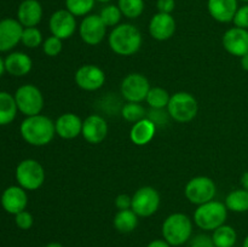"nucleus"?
Returning a JSON list of instances; mask_svg holds the SVG:
<instances>
[{"instance_id": "obj_1", "label": "nucleus", "mask_w": 248, "mask_h": 247, "mask_svg": "<svg viewBox=\"0 0 248 247\" xmlns=\"http://www.w3.org/2000/svg\"><path fill=\"white\" fill-rule=\"evenodd\" d=\"M19 132L28 144L34 147H44L55 137V121L41 114L27 116L19 126Z\"/></svg>"}, {"instance_id": "obj_2", "label": "nucleus", "mask_w": 248, "mask_h": 247, "mask_svg": "<svg viewBox=\"0 0 248 247\" xmlns=\"http://www.w3.org/2000/svg\"><path fill=\"white\" fill-rule=\"evenodd\" d=\"M109 47L120 56H132L142 46V34L131 23H121L114 27L108 36Z\"/></svg>"}, {"instance_id": "obj_3", "label": "nucleus", "mask_w": 248, "mask_h": 247, "mask_svg": "<svg viewBox=\"0 0 248 247\" xmlns=\"http://www.w3.org/2000/svg\"><path fill=\"white\" fill-rule=\"evenodd\" d=\"M162 236L171 246H182L191 239L193 222L184 213H172L162 223Z\"/></svg>"}, {"instance_id": "obj_4", "label": "nucleus", "mask_w": 248, "mask_h": 247, "mask_svg": "<svg viewBox=\"0 0 248 247\" xmlns=\"http://www.w3.org/2000/svg\"><path fill=\"white\" fill-rule=\"evenodd\" d=\"M228 218V208L220 201H208L198 206L194 212V223L200 229L212 232L225 223Z\"/></svg>"}, {"instance_id": "obj_5", "label": "nucleus", "mask_w": 248, "mask_h": 247, "mask_svg": "<svg viewBox=\"0 0 248 247\" xmlns=\"http://www.w3.org/2000/svg\"><path fill=\"white\" fill-rule=\"evenodd\" d=\"M199 111V103L195 97L189 92H176L170 98L167 113L177 123H189Z\"/></svg>"}, {"instance_id": "obj_6", "label": "nucleus", "mask_w": 248, "mask_h": 247, "mask_svg": "<svg viewBox=\"0 0 248 247\" xmlns=\"http://www.w3.org/2000/svg\"><path fill=\"white\" fill-rule=\"evenodd\" d=\"M16 181L26 190H36L45 182V170L38 160H22L16 167Z\"/></svg>"}, {"instance_id": "obj_7", "label": "nucleus", "mask_w": 248, "mask_h": 247, "mask_svg": "<svg viewBox=\"0 0 248 247\" xmlns=\"http://www.w3.org/2000/svg\"><path fill=\"white\" fill-rule=\"evenodd\" d=\"M17 108L23 115L33 116L41 113L44 108V96L33 84L22 85L14 94Z\"/></svg>"}, {"instance_id": "obj_8", "label": "nucleus", "mask_w": 248, "mask_h": 247, "mask_svg": "<svg viewBox=\"0 0 248 247\" xmlns=\"http://www.w3.org/2000/svg\"><path fill=\"white\" fill-rule=\"evenodd\" d=\"M217 188L212 178L206 176H198L191 178L186 183L184 194L188 201L193 205H202V203L212 201L215 199Z\"/></svg>"}, {"instance_id": "obj_9", "label": "nucleus", "mask_w": 248, "mask_h": 247, "mask_svg": "<svg viewBox=\"0 0 248 247\" xmlns=\"http://www.w3.org/2000/svg\"><path fill=\"white\" fill-rule=\"evenodd\" d=\"M160 201L161 198L156 189L153 186H142L133 194L131 210L138 217H150L159 210Z\"/></svg>"}, {"instance_id": "obj_10", "label": "nucleus", "mask_w": 248, "mask_h": 247, "mask_svg": "<svg viewBox=\"0 0 248 247\" xmlns=\"http://www.w3.org/2000/svg\"><path fill=\"white\" fill-rule=\"evenodd\" d=\"M120 90L121 94L126 101L140 103L145 101L150 90L149 80L140 73H131L124 77Z\"/></svg>"}, {"instance_id": "obj_11", "label": "nucleus", "mask_w": 248, "mask_h": 247, "mask_svg": "<svg viewBox=\"0 0 248 247\" xmlns=\"http://www.w3.org/2000/svg\"><path fill=\"white\" fill-rule=\"evenodd\" d=\"M107 26L103 23L99 15H87L79 26L80 38L85 44L96 46L106 38Z\"/></svg>"}, {"instance_id": "obj_12", "label": "nucleus", "mask_w": 248, "mask_h": 247, "mask_svg": "<svg viewBox=\"0 0 248 247\" xmlns=\"http://www.w3.org/2000/svg\"><path fill=\"white\" fill-rule=\"evenodd\" d=\"M48 27L53 36H57L61 40L69 39L77 31V17L67 9L57 10L51 15Z\"/></svg>"}, {"instance_id": "obj_13", "label": "nucleus", "mask_w": 248, "mask_h": 247, "mask_svg": "<svg viewBox=\"0 0 248 247\" xmlns=\"http://www.w3.org/2000/svg\"><path fill=\"white\" fill-rule=\"evenodd\" d=\"M75 82L85 91H97L106 82V73L102 68L94 64H84L75 72Z\"/></svg>"}, {"instance_id": "obj_14", "label": "nucleus", "mask_w": 248, "mask_h": 247, "mask_svg": "<svg viewBox=\"0 0 248 247\" xmlns=\"http://www.w3.org/2000/svg\"><path fill=\"white\" fill-rule=\"evenodd\" d=\"M222 44L228 53L241 58L248 53V29L239 27L228 29L223 34Z\"/></svg>"}, {"instance_id": "obj_15", "label": "nucleus", "mask_w": 248, "mask_h": 247, "mask_svg": "<svg viewBox=\"0 0 248 247\" xmlns=\"http://www.w3.org/2000/svg\"><path fill=\"white\" fill-rule=\"evenodd\" d=\"M81 135L90 144H99L108 135V124L103 116L91 114L82 121Z\"/></svg>"}, {"instance_id": "obj_16", "label": "nucleus", "mask_w": 248, "mask_h": 247, "mask_svg": "<svg viewBox=\"0 0 248 247\" xmlns=\"http://www.w3.org/2000/svg\"><path fill=\"white\" fill-rule=\"evenodd\" d=\"M23 26L18 19L4 18L0 21V52H7L12 50L18 43H21Z\"/></svg>"}, {"instance_id": "obj_17", "label": "nucleus", "mask_w": 248, "mask_h": 247, "mask_svg": "<svg viewBox=\"0 0 248 247\" xmlns=\"http://www.w3.org/2000/svg\"><path fill=\"white\" fill-rule=\"evenodd\" d=\"M149 34L157 41H166L173 36L176 31V21L171 14L157 12L150 18Z\"/></svg>"}, {"instance_id": "obj_18", "label": "nucleus", "mask_w": 248, "mask_h": 247, "mask_svg": "<svg viewBox=\"0 0 248 247\" xmlns=\"http://www.w3.org/2000/svg\"><path fill=\"white\" fill-rule=\"evenodd\" d=\"M1 206L10 215H17L26 210L28 205V195L26 189L19 185H11L4 190L1 195Z\"/></svg>"}, {"instance_id": "obj_19", "label": "nucleus", "mask_w": 248, "mask_h": 247, "mask_svg": "<svg viewBox=\"0 0 248 247\" xmlns=\"http://www.w3.org/2000/svg\"><path fill=\"white\" fill-rule=\"evenodd\" d=\"M56 135L63 139H74L81 135L82 120L74 113H64L55 121Z\"/></svg>"}, {"instance_id": "obj_20", "label": "nucleus", "mask_w": 248, "mask_h": 247, "mask_svg": "<svg viewBox=\"0 0 248 247\" xmlns=\"http://www.w3.org/2000/svg\"><path fill=\"white\" fill-rule=\"evenodd\" d=\"M239 0H207V10L213 19L220 23H229L239 9Z\"/></svg>"}, {"instance_id": "obj_21", "label": "nucleus", "mask_w": 248, "mask_h": 247, "mask_svg": "<svg viewBox=\"0 0 248 247\" xmlns=\"http://www.w3.org/2000/svg\"><path fill=\"white\" fill-rule=\"evenodd\" d=\"M43 18V6L38 0H23L17 10V19L24 27H36Z\"/></svg>"}, {"instance_id": "obj_22", "label": "nucleus", "mask_w": 248, "mask_h": 247, "mask_svg": "<svg viewBox=\"0 0 248 247\" xmlns=\"http://www.w3.org/2000/svg\"><path fill=\"white\" fill-rule=\"evenodd\" d=\"M5 70L12 77H24L33 68V61L24 52H12L5 58Z\"/></svg>"}, {"instance_id": "obj_23", "label": "nucleus", "mask_w": 248, "mask_h": 247, "mask_svg": "<svg viewBox=\"0 0 248 247\" xmlns=\"http://www.w3.org/2000/svg\"><path fill=\"white\" fill-rule=\"evenodd\" d=\"M156 132V125L149 118H144L142 120L133 124L130 131V138L136 145H145L150 143Z\"/></svg>"}, {"instance_id": "obj_24", "label": "nucleus", "mask_w": 248, "mask_h": 247, "mask_svg": "<svg viewBox=\"0 0 248 247\" xmlns=\"http://www.w3.org/2000/svg\"><path fill=\"white\" fill-rule=\"evenodd\" d=\"M17 104L15 97L6 91H0V126L11 124L17 115Z\"/></svg>"}, {"instance_id": "obj_25", "label": "nucleus", "mask_w": 248, "mask_h": 247, "mask_svg": "<svg viewBox=\"0 0 248 247\" xmlns=\"http://www.w3.org/2000/svg\"><path fill=\"white\" fill-rule=\"evenodd\" d=\"M114 228L121 234L132 232L138 225V216L131 208L128 210H120L115 215L113 220Z\"/></svg>"}, {"instance_id": "obj_26", "label": "nucleus", "mask_w": 248, "mask_h": 247, "mask_svg": "<svg viewBox=\"0 0 248 247\" xmlns=\"http://www.w3.org/2000/svg\"><path fill=\"white\" fill-rule=\"evenodd\" d=\"M225 206L235 213H244L248 211V191L245 189H236L230 191L225 198Z\"/></svg>"}, {"instance_id": "obj_27", "label": "nucleus", "mask_w": 248, "mask_h": 247, "mask_svg": "<svg viewBox=\"0 0 248 247\" xmlns=\"http://www.w3.org/2000/svg\"><path fill=\"white\" fill-rule=\"evenodd\" d=\"M212 240L216 247H234L237 240L236 230L230 225L223 224L213 230Z\"/></svg>"}, {"instance_id": "obj_28", "label": "nucleus", "mask_w": 248, "mask_h": 247, "mask_svg": "<svg viewBox=\"0 0 248 247\" xmlns=\"http://www.w3.org/2000/svg\"><path fill=\"white\" fill-rule=\"evenodd\" d=\"M171 96L165 89L159 86L150 87L149 92L147 94L145 102L152 107L153 109H164L165 107L169 106V102Z\"/></svg>"}, {"instance_id": "obj_29", "label": "nucleus", "mask_w": 248, "mask_h": 247, "mask_svg": "<svg viewBox=\"0 0 248 247\" xmlns=\"http://www.w3.org/2000/svg\"><path fill=\"white\" fill-rule=\"evenodd\" d=\"M118 6L126 18H138L144 11V0H118Z\"/></svg>"}, {"instance_id": "obj_30", "label": "nucleus", "mask_w": 248, "mask_h": 247, "mask_svg": "<svg viewBox=\"0 0 248 247\" xmlns=\"http://www.w3.org/2000/svg\"><path fill=\"white\" fill-rule=\"evenodd\" d=\"M96 0H65V9L75 17L87 16L92 11Z\"/></svg>"}, {"instance_id": "obj_31", "label": "nucleus", "mask_w": 248, "mask_h": 247, "mask_svg": "<svg viewBox=\"0 0 248 247\" xmlns=\"http://www.w3.org/2000/svg\"><path fill=\"white\" fill-rule=\"evenodd\" d=\"M121 115L128 123H137L145 118V109L140 103L127 102L121 109Z\"/></svg>"}, {"instance_id": "obj_32", "label": "nucleus", "mask_w": 248, "mask_h": 247, "mask_svg": "<svg viewBox=\"0 0 248 247\" xmlns=\"http://www.w3.org/2000/svg\"><path fill=\"white\" fill-rule=\"evenodd\" d=\"M99 17L107 27H116L120 24L123 14L118 5H107L101 10Z\"/></svg>"}, {"instance_id": "obj_33", "label": "nucleus", "mask_w": 248, "mask_h": 247, "mask_svg": "<svg viewBox=\"0 0 248 247\" xmlns=\"http://www.w3.org/2000/svg\"><path fill=\"white\" fill-rule=\"evenodd\" d=\"M21 43L28 48H36L44 43L43 34H41V31L36 27L24 28L23 33H22Z\"/></svg>"}, {"instance_id": "obj_34", "label": "nucleus", "mask_w": 248, "mask_h": 247, "mask_svg": "<svg viewBox=\"0 0 248 247\" xmlns=\"http://www.w3.org/2000/svg\"><path fill=\"white\" fill-rule=\"evenodd\" d=\"M63 47V44L61 39H58L57 36H48L46 40H44L43 43V51L46 56L48 57H56L61 53Z\"/></svg>"}, {"instance_id": "obj_35", "label": "nucleus", "mask_w": 248, "mask_h": 247, "mask_svg": "<svg viewBox=\"0 0 248 247\" xmlns=\"http://www.w3.org/2000/svg\"><path fill=\"white\" fill-rule=\"evenodd\" d=\"M15 223H16L17 227L22 230H28L33 227L34 218L31 216V213H29L28 211H22V212L15 215Z\"/></svg>"}, {"instance_id": "obj_36", "label": "nucleus", "mask_w": 248, "mask_h": 247, "mask_svg": "<svg viewBox=\"0 0 248 247\" xmlns=\"http://www.w3.org/2000/svg\"><path fill=\"white\" fill-rule=\"evenodd\" d=\"M232 22H234L235 27L248 29V4L237 9Z\"/></svg>"}, {"instance_id": "obj_37", "label": "nucleus", "mask_w": 248, "mask_h": 247, "mask_svg": "<svg viewBox=\"0 0 248 247\" xmlns=\"http://www.w3.org/2000/svg\"><path fill=\"white\" fill-rule=\"evenodd\" d=\"M190 247H216L212 236L206 234H199L194 236L190 241Z\"/></svg>"}, {"instance_id": "obj_38", "label": "nucleus", "mask_w": 248, "mask_h": 247, "mask_svg": "<svg viewBox=\"0 0 248 247\" xmlns=\"http://www.w3.org/2000/svg\"><path fill=\"white\" fill-rule=\"evenodd\" d=\"M114 203H115L116 208L119 211L128 210V208H131V205H132V198H130L127 194H120V195H118L115 198Z\"/></svg>"}, {"instance_id": "obj_39", "label": "nucleus", "mask_w": 248, "mask_h": 247, "mask_svg": "<svg viewBox=\"0 0 248 247\" xmlns=\"http://www.w3.org/2000/svg\"><path fill=\"white\" fill-rule=\"evenodd\" d=\"M157 11L162 14H171L176 7V1L174 0H157L156 1Z\"/></svg>"}, {"instance_id": "obj_40", "label": "nucleus", "mask_w": 248, "mask_h": 247, "mask_svg": "<svg viewBox=\"0 0 248 247\" xmlns=\"http://www.w3.org/2000/svg\"><path fill=\"white\" fill-rule=\"evenodd\" d=\"M147 247H171V245L166 241L165 239H156L150 241L147 245Z\"/></svg>"}, {"instance_id": "obj_41", "label": "nucleus", "mask_w": 248, "mask_h": 247, "mask_svg": "<svg viewBox=\"0 0 248 247\" xmlns=\"http://www.w3.org/2000/svg\"><path fill=\"white\" fill-rule=\"evenodd\" d=\"M241 185L242 189L248 191V171L244 172V174L241 176Z\"/></svg>"}, {"instance_id": "obj_42", "label": "nucleus", "mask_w": 248, "mask_h": 247, "mask_svg": "<svg viewBox=\"0 0 248 247\" xmlns=\"http://www.w3.org/2000/svg\"><path fill=\"white\" fill-rule=\"evenodd\" d=\"M241 67H242V69L248 72V53L241 57Z\"/></svg>"}, {"instance_id": "obj_43", "label": "nucleus", "mask_w": 248, "mask_h": 247, "mask_svg": "<svg viewBox=\"0 0 248 247\" xmlns=\"http://www.w3.org/2000/svg\"><path fill=\"white\" fill-rule=\"evenodd\" d=\"M4 72H6V70H5V62L4 60L0 57V77H1V75L4 74Z\"/></svg>"}, {"instance_id": "obj_44", "label": "nucleus", "mask_w": 248, "mask_h": 247, "mask_svg": "<svg viewBox=\"0 0 248 247\" xmlns=\"http://www.w3.org/2000/svg\"><path fill=\"white\" fill-rule=\"evenodd\" d=\"M45 247H64V246H63V245H61V244H58V242H51V244L46 245Z\"/></svg>"}, {"instance_id": "obj_45", "label": "nucleus", "mask_w": 248, "mask_h": 247, "mask_svg": "<svg viewBox=\"0 0 248 247\" xmlns=\"http://www.w3.org/2000/svg\"><path fill=\"white\" fill-rule=\"evenodd\" d=\"M242 247H248V235H247L246 237H245L244 244H242Z\"/></svg>"}, {"instance_id": "obj_46", "label": "nucleus", "mask_w": 248, "mask_h": 247, "mask_svg": "<svg viewBox=\"0 0 248 247\" xmlns=\"http://www.w3.org/2000/svg\"><path fill=\"white\" fill-rule=\"evenodd\" d=\"M96 1H98V2H109V1H111V0H96Z\"/></svg>"}, {"instance_id": "obj_47", "label": "nucleus", "mask_w": 248, "mask_h": 247, "mask_svg": "<svg viewBox=\"0 0 248 247\" xmlns=\"http://www.w3.org/2000/svg\"><path fill=\"white\" fill-rule=\"evenodd\" d=\"M240 1H244V2H248V0H240Z\"/></svg>"}]
</instances>
